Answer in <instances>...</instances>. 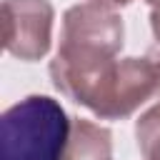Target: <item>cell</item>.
Segmentation results:
<instances>
[{
  "mask_svg": "<svg viewBox=\"0 0 160 160\" xmlns=\"http://www.w3.org/2000/svg\"><path fill=\"white\" fill-rule=\"evenodd\" d=\"M98 2H112V5H125V2H130V0H98Z\"/></svg>",
  "mask_w": 160,
  "mask_h": 160,
  "instance_id": "52a82bcc",
  "label": "cell"
},
{
  "mask_svg": "<svg viewBox=\"0 0 160 160\" xmlns=\"http://www.w3.org/2000/svg\"><path fill=\"white\" fill-rule=\"evenodd\" d=\"M152 60H155V65H158V75H160V55H152ZM158 92H160V85H158Z\"/></svg>",
  "mask_w": 160,
  "mask_h": 160,
  "instance_id": "ba28073f",
  "label": "cell"
},
{
  "mask_svg": "<svg viewBox=\"0 0 160 160\" xmlns=\"http://www.w3.org/2000/svg\"><path fill=\"white\" fill-rule=\"evenodd\" d=\"M138 140H140V150L145 152L148 160H160V105L140 118Z\"/></svg>",
  "mask_w": 160,
  "mask_h": 160,
  "instance_id": "5b68a950",
  "label": "cell"
},
{
  "mask_svg": "<svg viewBox=\"0 0 160 160\" xmlns=\"http://www.w3.org/2000/svg\"><path fill=\"white\" fill-rule=\"evenodd\" d=\"M62 160H110V132L88 120H75Z\"/></svg>",
  "mask_w": 160,
  "mask_h": 160,
  "instance_id": "277c9868",
  "label": "cell"
},
{
  "mask_svg": "<svg viewBox=\"0 0 160 160\" xmlns=\"http://www.w3.org/2000/svg\"><path fill=\"white\" fill-rule=\"evenodd\" d=\"M150 5H152V15H150V20H152V32H155V38H158V42H160V0H148Z\"/></svg>",
  "mask_w": 160,
  "mask_h": 160,
  "instance_id": "8992f818",
  "label": "cell"
},
{
  "mask_svg": "<svg viewBox=\"0 0 160 160\" xmlns=\"http://www.w3.org/2000/svg\"><path fill=\"white\" fill-rule=\"evenodd\" d=\"M122 45L120 18L95 2L65 12L60 48L50 62L55 88L100 118L130 115L158 92L160 75L150 58L118 60Z\"/></svg>",
  "mask_w": 160,
  "mask_h": 160,
  "instance_id": "6da1fadb",
  "label": "cell"
},
{
  "mask_svg": "<svg viewBox=\"0 0 160 160\" xmlns=\"http://www.w3.org/2000/svg\"><path fill=\"white\" fill-rule=\"evenodd\" d=\"M70 120L58 100L30 95L2 115V160H62Z\"/></svg>",
  "mask_w": 160,
  "mask_h": 160,
  "instance_id": "7a4b0ae2",
  "label": "cell"
},
{
  "mask_svg": "<svg viewBox=\"0 0 160 160\" xmlns=\"http://www.w3.org/2000/svg\"><path fill=\"white\" fill-rule=\"evenodd\" d=\"M52 8L48 0H5L2 40L5 50L20 60H38L50 48Z\"/></svg>",
  "mask_w": 160,
  "mask_h": 160,
  "instance_id": "3957f363",
  "label": "cell"
}]
</instances>
